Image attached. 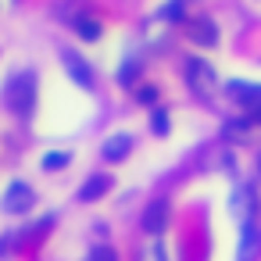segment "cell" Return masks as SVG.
Segmentation results:
<instances>
[{
    "instance_id": "cell-9",
    "label": "cell",
    "mask_w": 261,
    "mask_h": 261,
    "mask_svg": "<svg viewBox=\"0 0 261 261\" xmlns=\"http://www.w3.org/2000/svg\"><path fill=\"white\" fill-rule=\"evenodd\" d=\"M257 247H261V232H257V225H254V222H243V243H240V261H254Z\"/></svg>"
},
{
    "instance_id": "cell-18",
    "label": "cell",
    "mask_w": 261,
    "mask_h": 261,
    "mask_svg": "<svg viewBox=\"0 0 261 261\" xmlns=\"http://www.w3.org/2000/svg\"><path fill=\"white\" fill-rule=\"evenodd\" d=\"M90 261H115V254H111V250H97Z\"/></svg>"
},
{
    "instance_id": "cell-7",
    "label": "cell",
    "mask_w": 261,
    "mask_h": 261,
    "mask_svg": "<svg viewBox=\"0 0 261 261\" xmlns=\"http://www.w3.org/2000/svg\"><path fill=\"white\" fill-rule=\"evenodd\" d=\"M190 40L197 43V47H215L218 43V33H215V22L211 18H197V22H190Z\"/></svg>"
},
{
    "instance_id": "cell-12",
    "label": "cell",
    "mask_w": 261,
    "mask_h": 261,
    "mask_svg": "<svg viewBox=\"0 0 261 261\" xmlns=\"http://www.w3.org/2000/svg\"><path fill=\"white\" fill-rule=\"evenodd\" d=\"M54 15L58 18H83L86 15V4H83V0H58V4H54Z\"/></svg>"
},
{
    "instance_id": "cell-5",
    "label": "cell",
    "mask_w": 261,
    "mask_h": 261,
    "mask_svg": "<svg viewBox=\"0 0 261 261\" xmlns=\"http://www.w3.org/2000/svg\"><path fill=\"white\" fill-rule=\"evenodd\" d=\"M61 61H65V68H68V75L83 86V90H90L93 86V72H90V65L79 58V54H72V50H61Z\"/></svg>"
},
{
    "instance_id": "cell-11",
    "label": "cell",
    "mask_w": 261,
    "mask_h": 261,
    "mask_svg": "<svg viewBox=\"0 0 261 261\" xmlns=\"http://www.w3.org/2000/svg\"><path fill=\"white\" fill-rule=\"evenodd\" d=\"M229 93L236 100H243L247 108L250 104H261V86H247V83H229Z\"/></svg>"
},
{
    "instance_id": "cell-4",
    "label": "cell",
    "mask_w": 261,
    "mask_h": 261,
    "mask_svg": "<svg viewBox=\"0 0 261 261\" xmlns=\"http://www.w3.org/2000/svg\"><path fill=\"white\" fill-rule=\"evenodd\" d=\"M165 222H168V204H165V197H158V200H150V204L143 207V218H140V225H143L150 236H158V232L165 229Z\"/></svg>"
},
{
    "instance_id": "cell-8",
    "label": "cell",
    "mask_w": 261,
    "mask_h": 261,
    "mask_svg": "<svg viewBox=\"0 0 261 261\" xmlns=\"http://www.w3.org/2000/svg\"><path fill=\"white\" fill-rule=\"evenodd\" d=\"M108 190H111V175L97 172V175H90V179L79 186V200H86V204H90V200H100Z\"/></svg>"
},
{
    "instance_id": "cell-19",
    "label": "cell",
    "mask_w": 261,
    "mask_h": 261,
    "mask_svg": "<svg viewBox=\"0 0 261 261\" xmlns=\"http://www.w3.org/2000/svg\"><path fill=\"white\" fill-rule=\"evenodd\" d=\"M154 257H158V261H165V247H161V243L154 247Z\"/></svg>"
},
{
    "instance_id": "cell-16",
    "label": "cell",
    "mask_w": 261,
    "mask_h": 261,
    "mask_svg": "<svg viewBox=\"0 0 261 261\" xmlns=\"http://www.w3.org/2000/svg\"><path fill=\"white\" fill-rule=\"evenodd\" d=\"M133 75H140V61H136V58H129V61L122 65V83H133Z\"/></svg>"
},
{
    "instance_id": "cell-15",
    "label": "cell",
    "mask_w": 261,
    "mask_h": 261,
    "mask_svg": "<svg viewBox=\"0 0 261 261\" xmlns=\"http://www.w3.org/2000/svg\"><path fill=\"white\" fill-rule=\"evenodd\" d=\"M65 165H68V154H47V158H43V168H47V172H58V168H65Z\"/></svg>"
},
{
    "instance_id": "cell-3",
    "label": "cell",
    "mask_w": 261,
    "mask_h": 261,
    "mask_svg": "<svg viewBox=\"0 0 261 261\" xmlns=\"http://www.w3.org/2000/svg\"><path fill=\"white\" fill-rule=\"evenodd\" d=\"M29 207H33V190H29L25 182H11L8 193H4V211H8V215H22V211H29Z\"/></svg>"
},
{
    "instance_id": "cell-10",
    "label": "cell",
    "mask_w": 261,
    "mask_h": 261,
    "mask_svg": "<svg viewBox=\"0 0 261 261\" xmlns=\"http://www.w3.org/2000/svg\"><path fill=\"white\" fill-rule=\"evenodd\" d=\"M72 29H75V36H79V40H90V43H93V40H100V22H97L93 15L75 18V22H72Z\"/></svg>"
},
{
    "instance_id": "cell-6",
    "label": "cell",
    "mask_w": 261,
    "mask_h": 261,
    "mask_svg": "<svg viewBox=\"0 0 261 261\" xmlns=\"http://www.w3.org/2000/svg\"><path fill=\"white\" fill-rule=\"evenodd\" d=\"M133 143H136L133 136H125V133H118V136H111V140H108V143L100 147V154H104V161H111V165H115V161H125V158H129V150H133Z\"/></svg>"
},
{
    "instance_id": "cell-17",
    "label": "cell",
    "mask_w": 261,
    "mask_h": 261,
    "mask_svg": "<svg viewBox=\"0 0 261 261\" xmlns=\"http://www.w3.org/2000/svg\"><path fill=\"white\" fill-rule=\"evenodd\" d=\"M140 100H143V104H154V100H158V90H154V86H143V90H140Z\"/></svg>"
},
{
    "instance_id": "cell-13",
    "label": "cell",
    "mask_w": 261,
    "mask_h": 261,
    "mask_svg": "<svg viewBox=\"0 0 261 261\" xmlns=\"http://www.w3.org/2000/svg\"><path fill=\"white\" fill-rule=\"evenodd\" d=\"M158 18H165V22H179V18H182V0H168V4L158 11Z\"/></svg>"
},
{
    "instance_id": "cell-1",
    "label": "cell",
    "mask_w": 261,
    "mask_h": 261,
    "mask_svg": "<svg viewBox=\"0 0 261 261\" xmlns=\"http://www.w3.org/2000/svg\"><path fill=\"white\" fill-rule=\"evenodd\" d=\"M4 100H8V108H11L15 115L29 118L33 100H36V79H33V72L15 75V79H11V86H8V93H4Z\"/></svg>"
},
{
    "instance_id": "cell-14",
    "label": "cell",
    "mask_w": 261,
    "mask_h": 261,
    "mask_svg": "<svg viewBox=\"0 0 261 261\" xmlns=\"http://www.w3.org/2000/svg\"><path fill=\"white\" fill-rule=\"evenodd\" d=\"M150 133H154V136H165V133H168V115H165V111H154V115H150Z\"/></svg>"
},
{
    "instance_id": "cell-2",
    "label": "cell",
    "mask_w": 261,
    "mask_h": 261,
    "mask_svg": "<svg viewBox=\"0 0 261 261\" xmlns=\"http://www.w3.org/2000/svg\"><path fill=\"white\" fill-rule=\"evenodd\" d=\"M186 83H190V90H193V93H200V97H211V93H215V86H218V79H215L211 65H207V61H200V58H190V61H186Z\"/></svg>"
}]
</instances>
